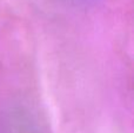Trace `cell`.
<instances>
[{"label":"cell","instance_id":"1","mask_svg":"<svg viewBox=\"0 0 134 133\" xmlns=\"http://www.w3.org/2000/svg\"><path fill=\"white\" fill-rule=\"evenodd\" d=\"M16 125L13 126L11 123L8 121V126H7V133H37L34 129L33 121L25 114H20V112L16 113L14 117Z\"/></svg>","mask_w":134,"mask_h":133}]
</instances>
